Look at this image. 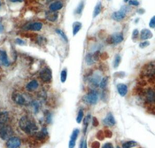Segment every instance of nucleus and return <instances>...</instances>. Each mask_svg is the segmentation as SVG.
<instances>
[{
	"label": "nucleus",
	"mask_w": 155,
	"mask_h": 148,
	"mask_svg": "<svg viewBox=\"0 0 155 148\" xmlns=\"http://www.w3.org/2000/svg\"><path fill=\"white\" fill-rule=\"evenodd\" d=\"M80 148H86L87 147V144H86V139L83 138L81 140V143H80V145H79Z\"/></svg>",
	"instance_id": "72a5a7b5"
},
{
	"label": "nucleus",
	"mask_w": 155,
	"mask_h": 148,
	"mask_svg": "<svg viewBox=\"0 0 155 148\" xmlns=\"http://www.w3.org/2000/svg\"><path fill=\"white\" fill-rule=\"evenodd\" d=\"M129 0H124V3H128Z\"/></svg>",
	"instance_id": "79ce46f5"
},
{
	"label": "nucleus",
	"mask_w": 155,
	"mask_h": 148,
	"mask_svg": "<svg viewBox=\"0 0 155 148\" xmlns=\"http://www.w3.org/2000/svg\"><path fill=\"white\" fill-rule=\"evenodd\" d=\"M13 136V130L10 126H4L0 129V137L3 140L9 139Z\"/></svg>",
	"instance_id": "7ed1b4c3"
},
{
	"label": "nucleus",
	"mask_w": 155,
	"mask_h": 148,
	"mask_svg": "<svg viewBox=\"0 0 155 148\" xmlns=\"http://www.w3.org/2000/svg\"><path fill=\"white\" fill-rule=\"evenodd\" d=\"M38 86H39V84H38L37 81L32 80L26 85V89L28 91H35L36 89L38 88Z\"/></svg>",
	"instance_id": "f3484780"
},
{
	"label": "nucleus",
	"mask_w": 155,
	"mask_h": 148,
	"mask_svg": "<svg viewBox=\"0 0 155 148\" xmlns=\"http://www.w3.org/2000/svg\"><path fill=\"white\" fill-rule=\"evenodd\" d=\"M0 65L4 66H9L11 65L8 57H7V53L5 51H0Z\"/></svg>",
	"instance_id": "1a4fd4ad"
},
{
	"label": "nucleus",
	"mask_w": 155,
	"mask_h": 148,
	"mask_svg": "<svg viewBox=\"0 0 155 148\" xmlns=\"http://www.w3.org/2000/svg\"><path fill=\"white\" fill-rule=\"evenodd\" d=\"M103 122H104L105 125H106V126H110V127L114 126V125L115 124V119H114V115L112 114V113H109Z\"/></svg>",
	"instance_id": "4468645a"
},
{
	"label": "nucleus",
	"mask_w": 155,
	"mask_h": 148,
	"mask_svg": "<svg viewBox=\"0 0 155 148\" xmlns=\"http://www.w3.org/2000/svg\"><path fill=\"white\" fill-rule=\"evenodd\" d=\"M12 100L15 102L16 104H18L20 106L24 105L25 102H26L23 96H22L21 94H20V93H18V92H14L12 94Z\"/></svg>",
	"instance_id": "f8f14e48"
},
{
	"label": "nucleus",
	"mask_w": 155,
	"mask_h": 148,
	"mask_svg": "<svg viewBox=\"0 0 155 148\" xmlns=\"http://www.w3.org/2000/svg\"><path fill=\"white\" fill-rule=\"evenodd\" d=\"M121 61H122L121 55H120V54H117V55L114 57V68H117L118 66H119V65H120V63H121Z\"/></svg>",
	"instance_id": "bb28decb"
},
{
	"label": "nucleus",
	"mask_w": 155,
	"mask_h": 148,
	"mask_svg": "<svg viewBox=\"0 0 155 148\" xmlns=\"http://www.w3.org/2000/svg\"><path fill=\"white\" fill-rule=\"evenodd\" d=\"M83 27V24L79 21H76L74 22L73 24V36H76V34H78V32L81 30V28Z\"/></svg>",
	"instance_id": "aec40b11"
},
{
	"label": "nucleus",
	"mask_w": 155,
	"mask_h": 148,
	"mask_svg": "<svg viewBox=\"0 0 155 148\" xmlns=\"http://www.w3.org/2000/svg\"><path fill=\"white\" fill-rule=\"evenodd\" d=\"M83 110L80 109L79 112H78V114H77V117H76V122L81 123L83 121Z\"/></svg>",
	"instance_id": "c85d7f7f"
},
{
	"label": "nucleus",
	"mask_w": 155,
	"mask_h": 148,
	"mask_svg": "<svg viewBox=\"0 0 155 148\" xmlns=\"http://www.w3.org/2000/svg\"><path fill=\"white\" fill-rule=\"evenodd\" d=\"M123 34L122 33H114L111 35L109 42L112 44H119L123 41Z\"/></svg>",
	"instance_id": "6e6552de"
},
{
	"label": "nucleus",
	"mask_w": 155,
	"mask_h": 148,
	"mask_svg": "<svg viewBox=\"0 0 155 148\" xmlns=\"http://www.w3.org/2000/svg\"><path fill=\"white\" fill-rule=\"evenodd\" d=\"M117 90L122 97H124V96H126L128 92V86L124 84H119L117 85Z\"/></svg>",
	"instance_id": "a211bd4d"
},
{
	"label": "nucleus",
	"mask_w": 155,
	"mask_h": 148,
	"mask_svg": "<svg viewBox=\"0 0 155 148\" xmlns=\"http://www.w3.org/2000/svg\"><path fill=\"white\" fill-rule=\"evenodd\" d=\"M137 12H138V13H144V10H142V9H139V10L137 11Z\"/></svg>",
	"instance_id": "a19ab883"
},
{
	"label": "nucleus",
	"mask_w": 155,
	"mask_h": 148,
	"mask_svg": "<svg viewBox=\"0 0 155 148\" xmlns=\"http://www.w3.org/2000/svg\"><path fill=\"white\" fill-rule=\"evenodd\" d=\"M85 62L88 66H91L95 62V57L92 53H88L85 56Z\"/></svg>",
	"instance_id": "412c9836"
},
{
	"label": "nucleus",
	"mask_w": 155,
	"mask_h": 148,
	"mask_svg": "<svg viewBox=\"0 0 155 148\" xmlns=\"http://www.w3.org/2000/svg\"><path fill=\"white\" fill-rule=\"evenodd\" d=\"M108 1H110V0H108Z\"/></svg>",
	"instance_id": "c03bdc74"
},
{
	"label": "nucleus",
	"mask_w": 155,
	"mask_h": 148,
	"mask_svg": "<svg viewBox=\"0 0 155 148\" xmlns=\"http://www.w3.org/2000/svg\"><path fill=\"white\" fill-rule=\"evenodd\" d=\"M43 28V24L41 22H29L23 26V29L25 30H32V31H40Z\"/></svg>",
	"instance_id": "39448f33"
},
{
	"label": "nucleus",
	"mask_w": 155,
	"mask_h": 148,
	"mask_svg": "<svg viewBox=\"0 0 155 148\" xmlns=\"http://www.w3.org/2000/svg\"><path fill=\"white\" fill-rule=\"evenodd\" d=\"M102 147L103 148H113L114 145L112 144H110V143H106V144H105L104 145H103Z\"/></svg>",
	"instance_id": "4c0bfd02"
},
{
	"label": "nucleus",
	"mask_w": 155,
	"mask_h": 148,
	"mask_svg": "<svg viewBox=\"0 0 155 148\" xmlns=\"http://www.w3.org/2000/svg\"><path fill=\"white\" fill-rule=\"evenodd\" d=\"M0 6H1V2H0Z\"/></svg>",
	"instance_id": "37998d69"
},
{
	"label": "nucleus",
	"mask_w": 155,
	"mask_h": 148,
	"mask_svg": "<svg viewBox=\"0 0 155 148\" xmlns=\"http://www.w3.org/2000/svg\"><path fill=\"white\" fill-rule=\"evenodd\" d=\"M55 32L60 36V37L64 40V42L65 43H68V36H66V34L61 30V29H60V28H56L55 29Z\"/></svg>",
	"instance_id": "393cba45"
},
{
	"label": "nucleus",
	"mask_w": 155,
	"mask_h": 148,
	"mask_svg": "<svg viewBox=\"0 0 155 148\" xmlns=\"http://www.w3.org/2000/svg\"><path fill=\"white\" fill-rule=\"evenodd\" d=\"M101 10H102V5L101 3H98L97 5H96L95 8H94V11H93V18H96L98 17L100 12H101Z\"/></svg>",
	"instance_id": "4be33fe9"
},
{
	"label": "nucleus",
	"mask_w": 155,
	"mask_h": 148,
	"mask_svg": "<svg viewBox=\"0 0 155 148\" xmlns=\"http://www.w3.org/2000/svg\"><path fill=\"white\" fill-rule=\"evenodd\" d=\"M83 99V101L89 105H96L99 101V93L96 91H91Z\"/></svg>",
	"instance_id": "f03ea898"
},
{
	"label": "nucleus",
	"mask_w": 155,
	"mask_h": 148,
	"mask_svg": "<svg viewBox=\"0 0 155 148\" xmlns=\"http://www.w3.org/2000/svg\"><path fill=\"white\" fill-rule=\"evenodd\" d=\"M3 32H4V26L1 22H0V34H2Z\"/></svg>",
	"instance_id": "ea45409f"
},
{
	"label": "nucleus",
	"mask_w": 155,
	"mask_h": 148,
	"mask_svg": "<svg viewBox=\"0 0 155 148\" xmlns=\"http://www.w3.org/2000/svg\"><path fill=\"white\" fill-rule=\"evenodd\" d=\"M66 77H68V69L64 68L61 71V74H60V81H61L62 84H64L66 81Z\"/></svg>",
	"instance_id": "a878e982"
},
{
	"label": "nucleus",
	"mask_w": 155,
	"mask_h": 148,
	"mask_svg": "<svg viewBox=\"0 0 155 148\" xmlns=\"http://www.w3.org/2000/svg\"><path fill=\"white\" fill-rule=\"evenodd\" d=\"M127 4L129 6H138L140 5V3L138 2V0H129Z\"/></svg>",
	"instance_id": "2f4dec72"
},
{
	"label": "nucleus",
	"mask_w": 155,
	"mask_h": 148,
	"mask_svg": "<svg viewBox=\"0 0 155 148\" xmlns=\"http://www.w3.org/2000/svg\"><path fill=\"white\" fill-rule=\"evenodd\" d=\"M9 1L12 3H21L23 2V0H9Z\"/></svg>",
	"instance_id": "58836bf2"
},
{
	"label": "nucleus",
	"mask_w": 155,
	"mask_h": 148,
	"mask_svg": "<svg viewBox=\"0 0 155 148\" xmlns=\"http://www.w3.org/2000/svg\"><path fill=\"white\" fill-rule=\"evenodd\" d=\"M152 37V33L147 28H144L142 29V31L140 32V38L142 40H147L149 38Z\"/></svg>",
	"instance_id": "dca6fc26"
},
{
	"label": "nucleus",
	"mask_w": 155,
	"mask_h": 148,
	"mask_svg": "<svg viewBox=\"0 0 155 148\" xmlns=\"http://www.w3.org/2000/svg\"><path fill=\"white\" fill-rule=\"evenodd\" d=\"M135 145H137V143L135 141H129V142H125L123 145H122V147L123 148H129V147H134Z\"/></svg>",
	"instance_id": "7c9ffc66"
},
{
	"label": "nucleus",
	"mask_w": 155,
	"mask_h": 148,
	"mask_svg": "<svg viewBox=\"0 0 155 148\" xmlns=\"http://www.w3.org/2000/svg\"><path fill=\"white\" fill-rule=\"evenodd\" d=\"M83 9H84V1H83V0H82V1L80 2V4L77 5L76 9L75 11V13L76 14H82Z\"/></svg>",
	"instance_id": "b1692460"
},
{
	"label": "nucleus",
	"mask_w": 155,
	"mask_h": 148,
	"mask_svg": "<svg viewBox=\"0 0 155 148\" xmlns=\"http://www.w3.org/2000/svg\"><path fill=\"white\" fill-rule=\"evenodd\" d=\"M138 34H139V32H138V30L137 29H135L134 31H133V33H132V36H133V39H136L137 36H138Z\"/></svg>",
	"instance_id": "e433bc0d"
},
{
	"label": "nucleus",
	"mask_w": 155,
	"mask_h": 148,
	"mask_svg": "<svg viewBox=\"0 0 155 148\" xmlns=\"http://www.w3.org/2000/svg\"><path fill=\"white\" fill-rule=\"evenodd\" d=\"M15 43H16L17 44H20V45H26L25 42H24L23 40H20V39H19V38L15 39Z\"/></svg>",
	"instance_id": "f704fd0d"
},
{
	"label": "nucleus",
	"mask_w": 155,
	"mask_h": 148,
	"mask_svg": "<svg viewBox=\"0 0 155 148\" xmlns=\"http://www.w3.org/2000/svg\"><path fill=\"white\" fill-rule=\"evenodd\" d=\"M101 81V76L99 73H94L91 75V76L89 78V84L91 87H98L99 85V83Z\"/></svg>",
	"instance_id": "0eeeda50"
},
{
	"label": "nucleus",
	"mask_w": 155,
	"mask_h": 148,
	"mask_svg": "<svg viewBox=\"0 0 155 148\" xmlns=\"http://www.w3.org/2000/svg\"><path fill=\"white\" fill-rule=\"evenodd\" d=\"M148 45H150V43L148 41H146V40L144 42H142V43H139V47L140 48H145V47H147Z\"/></svg>",
	"instance_id": "473e14b6"
},
{
	"label": "nucleus",
	"mask_w": 155,
	"mask_h": 148,
	"mask_svg": "<svg viewBox=\"0 0 155 148\" xmlns=\"http://www.w3.org/2000/svg\"><path fill=\"white\" fill-rule=\"evenodd\" d=\"M45 18L49 21L55 22L58 18V12H51V11L47 12L45 13Z\"/></svg>",
	"instance_id": "2eb2a0df"
},
{
	"label": "nucleus",
	"mask_w": 155,
	"mask_h": 148,
	"mask_svg": "<svg viewBox=\"0 0 155 148\" xmlns=\"http://www.w3.org/2000/svg\"><path fill=\"white\" fill-rule=\"evenodd\" d=\"M145 98L146 100L149 103H153L154 99H155V94H154V91L153 90H148L145 92Z\"/></svg>",
	"instance_id": "6ab92c4d"
},
{
	"label": "nucleus",
	"mask_w": 155,
	"mask_h": 148,
	"mask_svg": "<svg viewBox=\"0 0 155 148\" xmlns=\"http://www.w3.org/2000/svg\"><path fill=\"white\" fill-rule=\"evenodd\" d=\"M19 126L28 135L35 134L38 130L37 125L28 116H23L20 118L19 121Z\"/></svg>",
	"instance_id": "f257e3e1"
},
{
	"label": "nucleus",
	"mask_w": 155,
	"mask_h": 148,
	"mask_svg": "<svg viewBox=\"0 0 155 148\" xmlns=\"http://www.w3.org/2000/svg\"><path fill=\"white\" fill-rule=\"evenodd\" d=\"M107 82H108V77H104L103 79H101L100 83H99V87L101 89H105L107 85Z\"/></svg>",
	"instance_id": "c756f323"
},
{
	"label": "nucleus",
	"mask_w": 155,
	"mask_h": 148,
	"mask_svg": "<svg viewBox=\"0 0 155 148\" xmlns=\"http://www.w3.org/2000/svg\"><path fill=\"white\" fill-rule=\"evenodd\" d=\"M9 119V114L7 112L0 113V124H5Z\"/></svg>",
	"instance_id": "5701e85b"
},
{
	"label": "nucleus",
	"mask_w": 155,
	"mask_h": 148,
	"mask_svg": "<svg viewBox=\"0 0 155 148\" xmlns=\"http://www.w3.org/2000/svg\"><path fill=\"white\" fill-rule=\"evenodd\" d=\"M79 133H80V130L77 129L73 130L72 134H71V137H70V141H69V145H68L70 148H73V147L76 146V139L79 136Z\"/></svg>",
	"instance_id": "9b49d317"
},
{
	"label": "nucleus",
	"mask_w": 155,
	"mask_h": 148,
	"mask_svg": "<svg viewBox=\"0 0 155 148\" xmlns=\"http://www.w3.org/2000/svg\"><path fill=\"white\" fill-rule=\"evenodd\" d=\"M91 114H88L87 116H85V118H84V129H83V133L85 134L86 133V130H87V128H88V125H89V123H90V122H91Z\"/></svg>",
	"instance_id": "cd10ccee"
},
{
	"label": "nucleus",
	"mask_w": 155,
	"mask_h": 148,
	"mask_svg": "<svg viewBox=\"0 0 155 148\" xmlns=\"http://www.w3.org/2000/svg\"><path fill=\"white\" fill-rule=\"evenodd\" d=\"M154 20H155V18L154 17H152V19H151V20L149 22V27L151 28H154V22H155Z\"/></svg>",
	"instance_id": "c9c22d12"
},
{
	"label": "nucleus",
	"mask_w": 155,
	"mask_h": 148,
	"mask_svg": "<svg viewBox=\"0 0 155 148\" xmlns=\"http://www.w3.org/2000/svg\"><path fill=\"white\" fill-rule=\"evenodd\" d=\"M126 15H127V13L125 12H123V11L121 9V10H119V11H116V12H113V13H112V18H113L114 20H116V21H121V20H122L125 17H126Z\"/></svg>",
	"instance_id": "9d476101"
},
{
	"label": "nucleus",
	"mask_w": 155,
	"mask_h": 148,
	"mask_svg": "<svg viewBox=\"0 0 155 148\" xmlns=\"http://www.w3.org/2000/svg\"><path fill=\"white\" fill-rule=\"evenodd\" d=\"M40 78L44 83H49L53 78V73L49 68H44L40 71Z\"/></svg>",
	"instance_id": "20e7f679"
},
{
	"label": "nucleus",
	"mask_w": 155,
	"mask_h": 148,
	"mask_svg": "<svg viewBox=\"0 0 155 148\" xmlns=\"http://www.w3.org/2000/svg\"><path fill=\"white\" fill-rule=\"evenodd\" d=\"M20 145H21L20 138L14 136L11 137L9 139H7V142H6V146L10 148H17V147H20Z\"/></svg>",
	"instance_id": "423d86ee"
},
{
	"label": "nucleus",
	"mask_w": 155,
	"mask_h": 148,
	"mask_svg": "<svg viewBox=\"0 0 155 148\" xmlns=\"http://www.w3.org/2000/svg\"><path fill=\"white\" fill-rule=\"evenodd\" d=\"M63 3L61 1H55L49 5V10L51 12H58L62 9Z\"/></svg>",
	"instance_id": "ddd939ff"
}]
</instances>
